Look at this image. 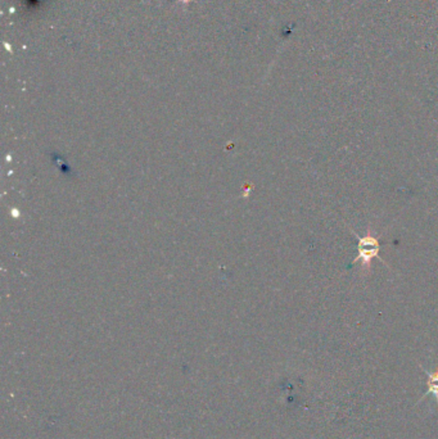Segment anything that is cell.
Segmentation results:
<instances>
[{"label": "cell", "instance_id": "6da1fadb", "mask_svg": "<svg viewBox=\"0 0 438 439\" xmlns=\"http://www.w3.org/2000/svg\"><path fill=\"white\" fill-rule=\"evenodd\" d=\"M358 254L355 258L356 262H361V267L365 271H369L371 269V262L375 257H378L379 251H380V244H379V239L374 236L371 233H368L365 236H358V244H357Z\"/></svg>", "mask_w": 438, "mask_h": 439}, {"label": "cell", "instance_id": "7a4b0ae2", "mask_svg": "<svg viewBox=\"0 0 438 439\" xmlns=\"http://www.w3.org/2000/svg\"><path fill=\"white\" fill-rule=\"evenodd\" d=\"M184 2H185V0H184Z\"/></svg>", "mask_w": 438, "mask_h": 439}]
</instances>
